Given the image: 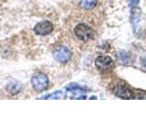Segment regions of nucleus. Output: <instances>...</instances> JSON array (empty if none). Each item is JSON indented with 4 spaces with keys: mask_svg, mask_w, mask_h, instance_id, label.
Returning a JSON list of instances; mask_svg holds the SVG:
<instances>
[{
    "mask_svg": "<svg viewBox=\"0 0 146 136\" xmlns=\"http://www.w3.org/2000/svg\"><path fill=\"white\" fill-rule=\"evenodd\" d=\"M136 96L137 98L140 99H146V92H143V91H137L136 92Z\"/></svg>",
    "mask_w": 146,
    "mask_h": 136,
    "instance_id": "nucleus-10",
    "label": "nucleus"
},
{
    "mask_svg": "<svg viewBox=\"0 0 146 136\" xmlns=\"http://www.w3.org/2000/svg\"><path fill=\"white\" fill-rule=\"evenodd\" d=\"M113 93L117 97L121 98V99H131L132 96H133L132 91L129 87H127L125 85H121V84L115 86L113 89Z\"/></svg>",
    "mask_w": 146,
    "mask_h": 136,
    "instance_id": "nucleus-6",
    "label": "nucleus"
},
{
    "mask_svg": "<svg viewBox=\"0 0 146 136\" xmlns=\"http://www.w3.org/2000/svg\"><path fill=\"white\" fill-rule=\"evenodd\" d=\"M74 32L77 37L82 41H89L94 37V32L92 28H90L89 26L85 24H79L75 27Z\"/></svg>",
    "mask_w": 146,
    "mask_h": 136,
    "instance_id": "nucleus-2",
    "label": "nucleus"
},
{
    "mask_svg": "<svg viewBox=\"0 0 146 136\" xmlns=\"http://www.w3.org/2000/svg\"><path fill=\"white\" fill-rule=\"evenodd\" d=\"M141 16V10L138 7H133L131 13V21L132 25H135L136 23H138Z\"/></svg>",
    "mask_w": 146,
    "mask_h": 136,
    "instance_id": "nucleus-7",
    "label": "nucleus"
},
{
    "mask_svg": "<svg viewBox=\"0 0 146 136\" xmlns=\"http://www.w3.org/2000/svg\"><path fill=\"white\" fill-rule=\"evenodd\" d=\"M53 25L51 22L49 21H42L38 23L35 27L34 31L36 34H38L39 35H48L53 31Z\"/></svg>",
    "mask_w": 146,
    "mask_h": 136,
    "instance_id": "nucleus-5",
    "label": "nucleus"
},
{
    "mask_svg": "<svg viewBox=\"0 0 146 136\" xmlns=\"http://www.w3.org/2000/svg\"><path fill=\"white\" fill-rule=\"evenodd\" d=\"M65 98V94H64L62 91H57L51 94H48L47 96L42 97L40 99H64Z\"/></svg>",
    "mask_w": 146,
    "mask_h": 136,
    "instance_id": "nucleus-9",
    "label": "nucleus"
},
{
    "mask_svg": "<svg viewBox=\"0 0 146 136\" xmlns=\"http://www.w3.org/2000/svg\"><path fill=\"white\" fill-rule=\"evenodd\" d=\"M49 81L48 76L44 74H36L31 78V84L36 92H42L48 88Z\"/></svg>",
    "mask_w": 146,
    "mask_h": 136,
    "instance_id": "nucleus-1",
    "label": "nucleus"
},
{
    "mask_svg": "<svg viewBox=\"0 0 146 136\" xmlns=\"http://www.w3.org/2000/svg\"><path fill=\"white\" fill-rule=\"evenodd\" d=\"M139 1L140 0H129V4H130V6L131 7H132V6H136L137 4L139 3Z\"/></svg>",
    "mask_w": 146,
    "mask_h": 136,
    "instance_id": "nucleus-11",
    "label": "nucleus"
},
{
    "mask_svg": "<svg viewBox=\"0 0 146 136\" xmlns=\"http://www.w3.org/2000/svg\"><path fill=\"white\" fill-rule=\"evenodd\" d=\"M95 65L98 68V70L103 73L111 72L114 68V63L112 59L109 56H99L95 61Z\"/></svg>",
    "mask_w": 146,
    "mask_h": 136,
    "instance_id": "nucleus-3",
    "label": "nucleus"
},
{
    "mask_svg": "<svg viewBox=\"0 0 146 136\" xmlns=\"http://www.w3.org/2000/svg\"><path fill=\"white\" fill-rule=\"evenodd\" d=\"M72 56V53L68 48L65 46H61L58 48L54 52V58L61 63H66L70 60Z\"/></svg>",
    "mask_w": 146,
    "mask_h": 136,
    "instance_id": "nucleus-4",
    "label": "nucleus"
},
{
    "mask_svg": "<svg viewBox=\"0 0 146 136\" xmlns=\"http://www.w3.org/2000/svg\"><path fill=\"white\" fill-rule=\"evenodd\" d=\"M81 7L87 10L93 9L97 5V0H80Z\"/></svg>",
    "mask_w": 146,
    "mask_h": 136,
    "instance_id": "nucleus-8",
    "label": "nucleus"
}]
</instances>
